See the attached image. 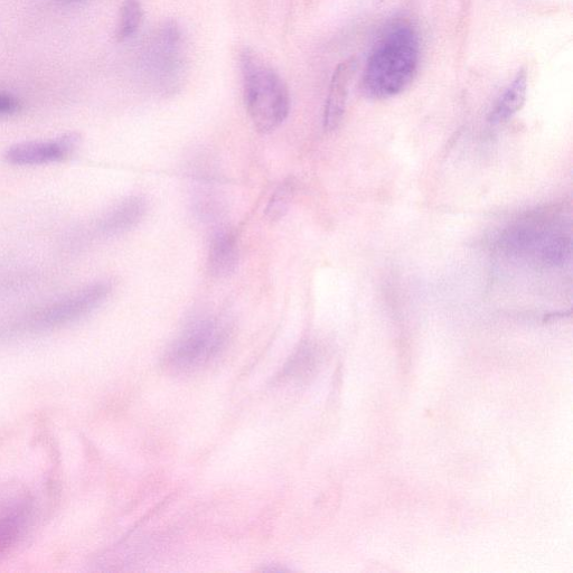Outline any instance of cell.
<instances>
[{
  "label": "cell",
  "mask_w": 573,
  "mask_h": 573,
  "mask_svg": "<svg viewBox=\"0 0 573 573\" xmlns=\"http://www.w3.org/2000/svg\"><path fill=\"white\" fill-rule=\"evenodd\" d=\"M78 134H65L49 142H28L9 147L5 161L16 166H34L63 161L80 145Z\"/></svg>",
  "instance_id": "cell-5"
},
{
  "label": "cell",
  "mask_w": 573,
  "mask_h": 573,
  "mask_svg": "<svg viewBox=\"0 0 573 573\" xmlns=\"http://www.w3.org/2000/svg\"><path fill=\"white\" fill-rule=\"evenodd\" d=\"M419 35L406 23L385 31L370 54L363 75V90L374 99H387L406 90L417 73Z\"/></svg>",
  "instance_id": "cell-1"
},
{
  "label": "cell",
  "mask_w": 573,
  "mask_h": 573,
  "mask_svg": "<svg viewBox=\"0 0 573 573\" xmlns=\"http://www.w3.org/2000/svg\"><path fill=\"white\" fill-rule=\"evenodd\" d=\"M144 11L139 0H125L120 8V17L117 30L119 41H125L133 36L142 25Z\"/></svg>",
  "instance_id": "cell-11"
},
{
  "label": "cell",
  "mask_w": 573,
  "mask_h": 573,
  "mask_svg": "<svg viewBox=\"0 0 573 573\" xmlns=\"http://www.w3.org/2000/svg\"><path fill=\"white\" fill-rule=\"evenodd\" d=\"M30 519V507L26 504L9 507L0 513V554L7 551L21 537Z\"/></svg>",
  "instance_id": "cell-10"
},
{
  "label": "cell",
  "mask_w": 573,
  "mask_h": 573,
  "mask_svg": "<svg viewBox=\"0 0 573 573\" xmlns=\"http://www.w3.org/2000/svg\"><path fill=\"white\" fill-rule=\"evenodd\" d=\"M526 89H528V73H526L525 69H521L516 74L510 87L506 89L503 96L497 101L490 117L491 121L494 124H500V122L509 120L516 112L521 110L525 102Z\"/></svg>",
  "instance_id": "cell-9"
},
{
  "label": "cell",
  "mask_w": 573,
  "mask_h": 573,
  "mask_svg": "<svg viewBox=\"0 0 573 573\" xmlns=\"http://www.w3.org/2000/svg\"><path fill=\"white\" fill-rule=\"evenodd\" d=\"M227 330L219 319L201 317L187 326L167 355V364L176 371L201 368L220 352Z\"/></svg>",
  "instance_id": "cell-4"
},
{
  "label": "cell",
  "mask_w": 573,
  "mask_h": 573,
  "mask_svg": "<svg viewBox=\"0 0 573 573\" xmlns=\"http://www.w3.org/2000/svg\"><path fill=\"white\" fill-rule=\"evenodd\" d=\"M296 194V183L293 178H288L280 184L267 205L266 216L272 221L276 222L284 218L293 202Z\"/></svg>",
  "instance_id": "cell-12"
},
{
  "label": "cell",
  "mask_w": 573,
  "mask_h": 573,
  "mask_svg": "<svg viewBox=\"0 0 573 573\" xmlns=\"http://www.w3.org/2000/svg\"><path fill=\"white\" fill-rule=\"evenodd\" d=\"M69 2H75V0H69Z\"/></svg>",
  "instance_id": "cell-14"
},
{
  "label": "cell",
  "mask_w": 573,
  "mask_h": 573,
  "mask_svg": "<svg viewBox=\"0 0 573 573\" xmlns=\"http://www.w3.org/2000/svg\"><path fill=\"white\" fill-rule=\"evenodd\" d=\"M147 209L144 197H127L101 216L96 224V232L105 238L121 236L143 221Z\"/></svg>",
  "instance_id": "cell-6"
},
{
  "label": "cell",
  "mask_w": 573,
  "mask_h": 573,
  "mask_svg": "<svg viewBox=\"0 0 573 573\" xmlns=\"http://www.w3.org/2000/svg\"><path fill=\"white\" fill-rule=\"evenodd\" d=\"M244 101L253 125L269 134L284 124L289 115L288 88L280 75L255 52L241 56Z\"/></svg>",
  "instance_id": "cell-2"
},
{
  "label": "cell",
  "mask_w": 573,
  "mask_h": 573,
  "mask_svg": "<svg viewBox=\"0 0 573 573\" xmlns=\"http://www.w3.org/2000/svg\"><path fill=\"white\" fill-rule=\"evenodd\" d=\"M109 281H97L23 317L15 330L42 332L68 325L96 311L110 296Z\"/></svg>",
  "instance_id": "cell-3"
},
{
  "label": "cell",
  "mask_w": 573,
  "mask_h": 573,
  "mask_svg": "<svg viewBox=\"0 0 573 573\" xmlns=\"http://www.w3.org/2000/svg\"><path fill=\"white\" fill-rule=\"evenodd\" d=\"M355 67V60L349 59L338 65L333 74L325 108L324 124L327 130H334L342 121Z\"/></svg>",
  "instance_id": "cell-8"
},
{
  "label": "cell",
  "mask_w": 573,
  "mask_h": 573,
  "mask_svg": "<svg viewBox=\"0 0 573 573\" xmlns=\"http://www.w3.org/2000/svg\"><path fill=\"white\" fill-rule=\"evenodd\" d=\"M20 109V102L11 95L0 92V116L12 115Z\"/></svg>",
  "instance_id": "cell-13"
},
{
  "label": "cell",
  "mask_w": 573,
  "mask_h": 573,
  "mask_svg": "<svg viewBox=\"0 0 573 573\" xmlns=\"http://www.w3.org/2000/svg\"><path fill=\"white\" fill-rule=\"evenodd\" d=\"M239 244L236 234L220 228L213 234L209 250L208 267L215 278H227L236 271L239 263Z\"/></svg>",
  "instance_id": "cell-7"
}]
</instances>
